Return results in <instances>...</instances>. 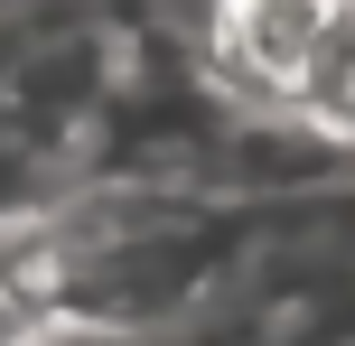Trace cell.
<instances>
[]
</instances>
